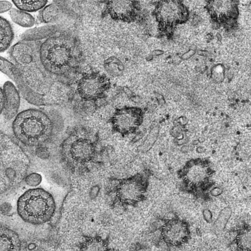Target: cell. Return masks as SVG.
<instances>
[{"mask_svg": "<svg viewBox=\"0 0 251 251\" xmlns=\"http://www.w3.org/2000/svg\"><path fill=\"white\" fill-rule=\"evenodd\" d=\"M39 42L20 40L11 47L9 53L26 84L43 97L50 88V74L45 70L40 59Z\"/></svg>", "mask_w": 251, "mask_h": 251, "instance_id": "1", "label": "cell"}, {"mask_svg": "<svg viewBox=\"0 0 251 251\" xmlns=\"http://www.w3.org/2000/svg\"><path fill=\"white\" fill-rule=\"evenodd\" d=\"M30 166L25 152L0 130V195L19 186Z\"/></svg>", "mask_w": 251, "mask_h": 251, "instance_id": "2", "label": "cell"}, {"mask_svg": "<svg viewBox=\"0 0 251 251\" xmlns=\"http://www.w3.org/2000/svg\"><path fill=\"white\" fill-rule=\"evenodd\" d=\"M13 134L26 147L36 148L44 145L52 135V122L43 111L30 108L21 111L12 123Z\"/></svg>", "mask_w": 251, "mask_h": 251, "instance_id": "3", "label": "cell"}, {"mask_svg": "<svg viewBox=\"0 0 251 251\" xmlns=\"http://www.w3.org/2000/svg\"><path fill=\"white\" fill-rule=\"evenodd\" d=\"M59 30L45 39L39 47L41 62L50 74H64L74 64L75 45L68 35L59 34Z\"/></svg>", "mask_w": 251, "mask_h": 251, "instance_id": "4", "label": "cell"}, {"mask_svg": "<svg viewBox=\"0 0 251 251\" xmlns=\"http://www.w3.org/2000/svg\"><path fill=\"white\" fill-rule=\"evenodd\" d=\"M98 141L96 133L85 128L72 131L60 146L62 161L72 171L86 167L96 157Z\"/></svg>", "mask_w": 251, "mask_h": 251, "instance_id": "5", "label": "cell"}, {"mask_svg": "<svg viewBox=\"0 0 251 251\" xmlns=\"http://www.w3.org/2000/svg\"><path fill=\"white\" fill-rule=\"evenodd\" d=\"M56 204L52 195L42 188L29 189L18 199L17 211L25 222L34 225L47 223L53 217Z\"/></svg>", "mask_w": 251, "mask_h": 251, "instance_id": "6", "label": "cell"}, {"mask_svg": "<svg viewBox=\"0 0 251 251\" xmlns=\"http://www.w3.org/2000/svg\"><path fill=\"white\" fill-rule=\"evenodd\" d=\"M111 187L108 193L114 203L122 206H135L142 201L147 187V177L145 173L111 180Z\"/></svg>", "mask_w": 251, "mask_h": 251, "instance_id": "7", "label": "cell"}, {"mask_svg": "<svg viewBox=\"0 0 251 251\" xmlns=\"http://www.w3.org/2000/svg\"><path fill=\"white\" fill-rule=\"evenodd\" d=\"M143 116L141 108L124 106L116 108L108 122L113 132L126 137L136 132L142 123Z\"/></svg>", "mask_w": 251, "mask_h": 251, "instance_id": "8", "label": "cell"}, {"mask_svg": "<svg viewBox=\"0 0 251 251\" xmlns=\"http://www.w3.org/2000/svg\"><path fill=\"white\" fill-rule=\"evenodd\" d=\"M110 87L109 79L104 75L93 72L83 75L77 85L79 96L85 100H97L104 97Z\"/></svg>", "mask_w": 251, "mask_h": 251, "instance_id": "9", "label": "cell"}, {"mask_svg": "<svg viewBox=\"0 0 251 251\" xmlns=\"http://www.w3.org/2000/svg\"><path fill=\"white\" fill-rule=\"evenodd\" d=\"M0 71L14 82L22 96L28 102L36 106L44 105L43 96L33 91L26 84L18 69L12 61L1 56Z\"/></svg>", "mask_w": 251, "mask_h": 251, "instance_id": "10", "label": "cell"}, {"mask_svg": "<svg viewBox=\"0 0 251 251\" xmlns=\"http://www.w3.org/2000/svg\"><path fill=\"white\" fill-rule=\"evenodd\" d=\"M189 232L187 223L182 220L174 219L168 221L164 225L162 235L167 244L178 246L187 241Z\"/></svg>", "mask_w": 251, "mask_h": 251, "instance_id": "11", "label": "cell"}, {"mask_svg": "<svg viewBox=\"0 0 251 251\" xmlns=\"http://www.w3.org/2000/svg\"><path fill=\"white\" fill-rule=\"evenodd\" d=\"M138 1L131 0H111L106 3V10L114 20L130 23L136 17Z\"/></svg>", "mask_w": 251, "mask_h": 251, "instance_id": "12", "label": "cell"}, {"mask_svg": "<svg viewBox=\"0 0 251 251\" xmlns=\"http://www.w3.org/2000/svg\"><path fill=\"white\" fill-rule=\"evenodd\" d=\"M4 106L2 112L4 118L10 121L18 114L20 105V93L16 86L11 81H6L3 85Z\"/></svg>", "mask_w": 251, "mask_h": 251, "instance_id": "13", "label": "cell"}, {"mask_svg": "<svg viewBox=\"0 0 251 251\" xmlns=\"http://www.w3.org/2000/svg\"><path fill=\"white\" fill-rule=\"evenodd\" d=\"M21 246L19 234L15 230L0 226V251H20Z\"/></svg>", "mask_w": 251, "mask_h": 251, "instance_id": "14", "label": "cell"}, {"mask_svg": "<svg viewBox=\"0 0 251 251\" xmlns=\"http://www.w3.org/2000/svg\"><path fill=\"white\" fill-rule=\"evenodd\" d=\"M78 251H111L108 238L99 235H84L78 247Z\"/></svg>", "mask_w": 251, "mask_h": 251, "instance_id": "15", "label": "cell"}, {"mask_svg": "<svg viewBox=\"0 0 251 251\" xmlns=\"http://www.w3.org/2000/svg\"><path fill=\"white\" fill-rule=\"evenodd\" d=\"M56 25H48L28 29L21 36V40L25 41H39L54 34L58 30Z\"/></svg>", "mask_w": 251, "mask_h": 251, "instance_id": "16", "label": "cell"}, {"mask_svg": "<svg viewBox=\"0 0 251 251\" xmlns=\"http://www.w3.org/2000/svg\"><path fill=\"white\" fill-rule=\"evenodd\" d=\"M14 38V32L10 23L0 16V53L11 46Z\"/></svg>", "mask_w": 251, "mask_h": 251, "instance_id": "17", "label": "cell"}, {"mask_svg": "<svg viewBox=\"0 0 251 251\" xmlns=\"http://www.w3.org/2000/svg\"><path fill=\"white\" fill-rule=\"evenodd\" d=\"M9 15L13 22L22 27H31L35 24V19L31 14L17 8H11Z\"/></svg>", "mask_w": 251, "mask_h": 251, "instance_id": "18", "label": "cell"}, {"mask_svg": "<svg viewBox=\"0 0 251 251\" xmlns=\"http://www.w3.org/2000/svg\"><path fill=\"white\" fill-rule=\"evenodd\" d=\"M60 14L59 5L57 1H54L42 9L40 13V19L44 23L53 24L57 20Z\"/></svg>", "mask_w": 251, "mask_h": 251, "instance_id": "19", "label": "cell"}, {"mask_svg": "<svg viewBox=\"0 0 251 251\" xmlns=\"http://www.w3.org/2000/svg\"><path fill=\"white\" fill-rule=\"evenodd\" d=\"M12 2L17 9L26 12H33L43 8L47 0H13Z\"/></svg>", "mask_w": 251, "mask_h": 251, "instance_id": "20", "label": "cell"}, {"mask_svg": "<svg viewBox=\"0 0 251 251\" xmlns=\"http://www.w3.org/2000/svg\"><path fill=\"white\" fill-rule=\"evenodd\" d=\"M237 242L239 248L244 251H250L251 246V233L249 228L241 230L237 237Z\"/></svg>", "mask_w": 251, "mask_h": 251, "instance_id": "21", "label": "cell"}, {"mask_svg": "<svg viewBox=\"0 0 251 251\" xmlns=\"http://www.w3.org/2000/svg\"><path fill=\"white\" fill-rule=\"evenodd\" d=\"M24 180L27 185L30 187H36L41 182L42 176L38 173H32L26 175Z\"/></svg>", "mask_w": 251, "mask_h": 251, "instance_id": "22", "label": "cell"}, {"mask_svg": "<svg viewBox=\"0 0 251 251\" xmlns=\"http://www.w3.org/2000/svg\"><path fill=\"white\" fill-rule=\"evenodd\" d=\"M11 8L12 4L11 2L6 0L0 1V13L9 11Z\"/></svg>", "mask_w": 251, "mask_h": 251, "instance_id": "23", "label": "cell"}, {"mask_svg": "<svg viewBox=\"0 0 251 251\" xmlns=\"http://www.w3.org/2000/svg\"><path fill=\"white\" fill-rule=\"evenodd\" d=\"M4 95L2 88L0 87V115L2 113L4 106Z\"/></svg>", "mask_w": 251, "mask_h": 251, "instance_id": "24", "label": "cell"}]
</instances>
